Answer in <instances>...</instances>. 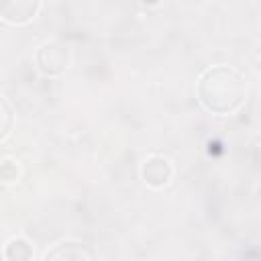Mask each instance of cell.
Returning <instances> with one entry per match:
<instances>
[{
  "mask_svg": "<svg viewBox=\"0 0 261 261\" xmlns=\"http://www.w3.org/2000/svg\"><path fill=\"white\" fill-rule=\"evenodd\" d=\"M198 96L204 108L212 114H228L239 108L245 98V80L230 67H210L200 77Z\"/></svg>",
  "mask_w": 261,
  "mask_h": 261,
  "instance_id": "1",
  "label": "cell"
},
{
  "mask_svg": "<svg viewBox=\"0 0 261 261\" xmlns=\"http://www.w3.org/2000/svg\"><path fill=\"white\" fill-rule=\"evenodd\" d=\"M41 0H0V18L12 24H24L35 18Z\"/></svg>",
  "mask_w": 261,
  "mask_h": 261,
  "instance_id": "2",
  "label": "cell"
},
{
  "mask_svg": "<svg viewBox=\"0 0 261 261\" xmlns=\"http://www.w3.org/2000/svg\"><path fill=\"white\" fill-rule=\"evenodd\" d=\"M39 69L47 75H57L67 67V51L55 43H47L37 53Z\"/></svg>",
  "mask_w": 261,
  "mask_h": 261,
  "instance_id": "3",
  "label": "cell"
},
{
  "mask_svg": "<svg viewBox=\"0 0 261 261\" xmlns=\"http://www.w3.org/2000/svg\"><path fill=\"white\" fill-rule=\"evenodd\" d=\"M141 173H143V179H145L149 186H153V188H163V186L169 184V179H171V175H173V169H171V163H169L165 157L153 155V157L145 159Z\"/></svg>",
  "mask_w": 261,
  "mask_h": 261,
  "instance_id": "4",
  "label": "cell"
},
{
  "mask_svg": "<svg viewBox=\"0 0 261 261\" xmlns=\"http://www.w3.org/2000/svg\"><path fill=\"white\" fill-rule=\"evenodd\" d=\"M80 241H63L59 245H55V249L45 253V259H90L92 255L86 249H77L73 251V247Z\"/></svg>",
  "mask_w": 261,
  "mask_h": 261,
  "instance_id": "5",
  "label": "cell"
},
{
  "mask_svg": "<svg viewBox=\"0 0 261 261\" xmlns=\"http://www.w3.org/2000/svg\"><path fill=\"white\" fill-rule=\"evenodd\" d=\"M6 259H31L33 257V249L24 239H10L4 251Z\"/></svg>",
  "mask_w": 261,
  "mask_h": 261,
  "instance_id": "6",
  "label": "cell"
},
{
  "mask_svg": "<svg viewBox=\"0 0 261 261\" xmlns=\"http://www.w3.org/2000/svg\"><path fill=\"white\" fill-rule=\"evenodd\" d=\"M10 128H12V110L8 102L0 96V141L10 133Z\"/></svg>",
  "mask_w": 261,
  "mask_h": 261,
  "instance_id": "7",
  "label": "cell"
},
{
  "mask_svg": "<svg viewBox=\"0 0 261 261\" xmlns=\"http://www.w3.org/2000/svg\"><path fill=\"white\" fill-rule=\"evenodd\" d=\"M18 177V167L12 161H2L0 163V179L2 181H16Z\"/></svg>",
  "mask_w": 261,
  "mask_h": 261,
  "instance_id": "8",
  "label": "cell"
}]
</instances>
